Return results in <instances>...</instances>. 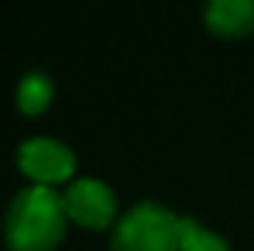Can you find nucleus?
Returning a JSON list of instances; mask_svg holds the SVG:
<instances>
[{"instance_id":"f257e3e1","label":"nucleus","mask_w":254,"mask_h":251,"mask_svg":"<svg viewBox=\"0 0 254 251\" xmlns=\"http://www.w3.org/2000/svg\"><path fill=\"white\" fill-rule=\"evenodd\" d=\"M68 213L63 192L45 184L21 189L3 219V237L12 251H54L65 237Z\"/></svg>"},{"instance_id":"39448f33","label":"nucleus","mask_w":254,"mask_h":251,"mask_svg":"<svg viewBox=\"0 0 254 251\" xmlns=\"http://www.w3.org/2000/svg\"><path fill=\"white\" fill-rule=\"evenodd\" d=\"M204 24L216 36H246L254 30V0H210Z\"/></svg>"},{"instance_id":"0eeeda50","label":"nucleus","mask_w":254,"mask_h":251,"mask_svg":"<svg viewBox=\"0 0 254 251\" xmlns=\"http://www.w3.org/2000/svg\"><path fill=\"white\" fill-rule=\"evenodd\" d=\"M178 251H231L225 243V237L213 234L210 228L198 225L195 219H184L181 222V249Z\"/></svg>"},{"instance_id":"20e7f679","label":"nucleus","mask_w":254,"mask_h":251,"mask_svg":"<svg viewBox=\"0 0 254 251\" xmlns=\"http://www.w3.org/2000/svg\"><path fill=\"white\" fill-rule=\"evenodd\" d=\"M65 213L68 219L80 222L83 228H107L113 222V216L119 213V198L110 189V184L98 181V178H80L71 181L63 192Z\"/></svg>"},{"instance_id":"7ed1b4c3","label":"nucleus","mask_w":254,"mask_h":251,"mask_svg":"<svg viewBox=\"0 0 254 251\" xmlns=\"http://www.w3.org/2000/svg\"><path fill=\"white\" fill-rule=\"evenodd\" d=\"M18 166L24 175H30L36 184H60L65 178H71L77 157L74 151L65 145L63 139L54 136H30L18 145Z\"/></svg>"},{"instance_id":"f03ea898","label":"nucleus","mask_w":254,"mask_h":251,"mask_svg":"<svg viewBox=\"0 0 254 251\" xmlns=\"http://www.w3.org/2000/svg\"><path fill=\"white\" fill-rule=\"evenodd\" d=\"M181 222L175 210L160 201H139L116 222L110 249L113 251H178Z\"/></svg>"},{"instance_id":"423d86ee","label":"nucleus","mask_w":254,"mask_h":251,"mask_svg":"<svg viewBox=\"0 0 254 251\" xmlns=\"http://www.w3.org/2000/svg\"><path fill=\"white\" fill-rule=\"evenodd\" d=\"M15 98H18V107L27 116H36V113L48 110V104L54 101V80L45 71H27L18 83Z\"/></svg>"}]
</instances>
